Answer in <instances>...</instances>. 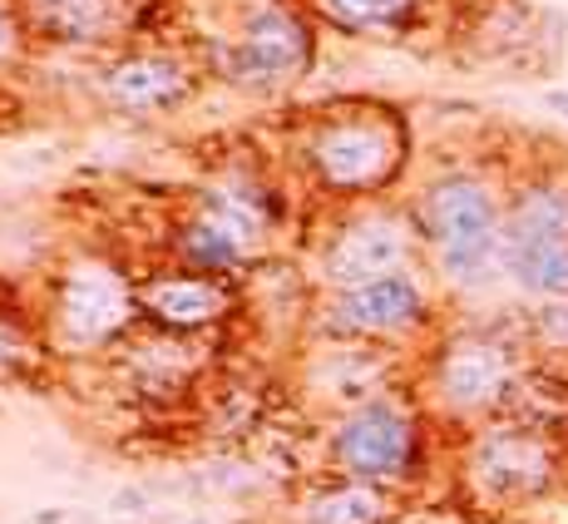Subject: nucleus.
Returning <instances> with one entry per match:
<instances>
[{
	"instance_id": "obj_1",
	"label": "nucleus",
	"mask_w": 568,
	"mask_h": 524,
	"mask_svg": "<svg viewBox=\"0 0 568 524\" xmlns=\"http://www.w3.org/2000/svg\"><path fill=\"white\" fill-rule=\"evenodd\" d=\"M499 199L489 183L469 179V173H450V179L430 183L420 199V238L430 243L435 268L450 288L479 292L505 272V248H499Z\"/></svg>"
},
{
	"instance_id": "obj_2",
	"label": "nucleus",
	"mask_w": 568,
	"mask_h": 524,
	"mask_svg": "<svg viewBox=\"0 0 568 524\" xmlns=\"http://www.w3.org/2000/svg\"><path fill=\"white\" fill-rule=\"evenodd\" d=\"M332 465L346 480L371 485H410L425 465L420 416L400 396H366L346 406L332 425Z\"/></svg>"
},
{
	"instance_id": "obj_3",
	"label": "nucleus",
	"mask_w": 568,
	"mask_h": 524,
	"mask_svg": "<svg viewBox=\"0 0 568 524\" xmlns=\"http://www.w3.org/2000/svg\"><path fill=\"white\" fill-rule=\"evenodd\" d=\"M139 316V288L114 262L80 258L60 272L50 298V336L60 352H100L119 342Z\"/></svg>"
},
{
	"instance_id": "obj_4",
	"label": "nucleus",
	"mask_w": 568,
	"mask_h": 524,
	"mask_svg": "<svg viewBox=\"0 0 568 524\" xmlns=\"http://www.w3.org/2000/svg\"><path fill=\"white\" fill-rule=\"evenodd\" d=\"M400 159H406V134L396 119L386 114H332L322 129L307 139V163L316 169L322 189L356 199V193H376L396 179Z\"/></svg>"
},
{
	"instance_id": "obj_5",
	"label": "nucleus",
	"mask_w": 568,
	"mask_h": 524,
	"mask_svg": "<svg viewBox=\"0 0 568 524\" xmlns=\"http://www.w3.org/2000/svg\"><path fill=\"white\" fill-rule=\"evenodd\" d=\"M469 480L499 505L539 500L559 485V451L539 425L499 421L469 441Z\"/></svg>"
},
{
	"instance_id": "obj_6",
	"label": "nucleus",
	"mask_w": 568,
	"mask_h": 524,
	"mask_svg": "<svg viewBox=\"0 0 568 524\" xmlns=\"http://www.w3.org/2000/svg\"><path fill=\"white\" fill-rule=\"evenodd\" d=\"M430 396L455 421L489 416L515 396V356L495 336H455L430 356Z\"/></svg>"
},
{
	"instance_id": "obj_7",
	"label": "nucleus",
	"mask_w": 568,
	"mask_h": 524,
	"mask_svg": "<svg viewBox=\"0 0 568 524\" xmlns=\"http://www.w3.org/2000/svg\"><path fill=\"white\" fill-rule=\"evenodd\" d=\"M415 243L420 228H410L400 213H362L326 238L316 272L332 292H352L390 272H406L415 262Z\"/></svg>"
},
{
	"instance_id": "obj_8",
	"label": "nucleus",
	"mask_w": 568,
	"mask_h": 524,
	"mask_svg": "<svg viewBox=\"0 0 568 524\" xmlns=\"http://www.w3.org/2000/svg\"><path fill=\"white\" fill-rule=\"evenodd\" d=\"M425 322H430V298L410 268L366 282V288L332 292L322 316L326 332L346 336V342H406Z\"/></svg>"
},
{
	"instance_id": "obj_9",
	"label": "nucleus",
	"mask_w": 568,
	"mask_h": 524,
	"mask_svg": "<svg viewBox=\"0 0 568 524\" xmlns=\"http://www.w3.org/2000/svg\"><path fill=\"white\" fill-rule=\"evenodd\" d=\"M312 64V30L287 6H253L223 54V74L237 84H282Z\"/></svg>"
},
{
	"instance_id": "obj_10",
	"label": "nucleus",
	"mask_w": 568,
	"mask_h": 524,
	"mask_svg": "<svg viewBox=\"0 0 568 524\" xmlns=\"http://www.w3.org/2000/svg\"><path fill=\"white\" fill-rule=\"evenodd\" d=\"M257 238H262L257 213H247L227 193H203L199 209L183 218L179 233H173V253H179L183 268L227 278V272H237L253 258Z\"/></svg>"
},
{
	"instance_id": "obj_11",
	"label": "nucleus",
	"mask_w": 568,
	"mask_h": 524,
	"mask_svg": "<svg viewBox=\"0 0 568 524\" xmlns=\"http://www.w3.org/2000/svg\"><path fill=\"white\" fill-rule=\"evenodd\" d=\"M227 312H233V288H227V278H213V272L173 268L149 272L139 282V316H149L163 332H203V326L223 322Z\"/></svg>"
},
{
	"instance_id": "obj_12",
	"label": "nucleus",
	"mask_w": 568,
	"mask_h": 524,
	"mask_svg": "<svg viewBox=\"0 0 568 524\" xmlns=\"http://www.w3.org/2000/svg\"><path fill=\"white\" fill-rule=\"evenodd\" d=\"M100 94L119 109H179L193 94V64L179 54H129L100 74Z\"/></svg>"
},
{
	"instance_id": "obj_13",
	"label": "nucleus",
	"mask_w": 568,
	"mask_h": 524,
	"mask_svg": "<svg viewBox=\"0 0 568 524\" xmlns=\"http://www.w3.org/2000/svg\"><path fill=\"white\" fill-rule=\"evenodd\" d=\"M26 10L50 40L70 46H100L129 26V0H26Z\"/></svg>"
},
{
	"instance_id": "obj_14",
	"label": "nucleus",
	"mask_w": 568,
	"mask_h": 524,
	"mask_svg": "<svg viewBox=\"0 0 568 524\" xmlns=\"http://www.w3.org/2000/svg\"><path fill=\"white\" fill-rule=\"evenodd\" d=\"M396 515V500L386 485H371V480H336V485L316 490L302 500V524H390Z\"/></svg>"
},
{
	"instance_id": "obj_15",
	"label": "nucleus",
	"mask_w": 568,
	"mask_h": 524,
	"mask_svg": "<svg viewBox=\"0 0 568 524\" xmlns=\"http://www.w3.org/2000/svg\"><path fill=\"white\" fill-rule=\"evenodd\" d=\"M549 238H568V189L559 183H534V189L515 193L499 228V248L515 243H549Z\"/></svg>"
},
{
	"instance_id": "obj_16",
	"label": "nucleus",
	"mask_w": 568,
	"mask_h": 524,
	"mask_svg": "<svg viewBox=\"0 0 568 524\" xmlns=\"http://www.w3.org/2000/svg\"><path fill=\"white\" fill-rule=\"evenodd\" d=\"M505 272L519 292H529V298H539V302L568 298V238L505 248Z\"/></svg>"
},
{
	"instance_id": "obj_17",
	"label": "nucleus",
	"mask_w": 568,
	"mask_h": 524,
	"mask_svg": "<svg viewBox=\"0 0 568 524\" xmlns=\"http://www.w3.org/2000/svg\"><path fill=\"white\" fill-rule=\"evenodd\" d=\"M316 10L336 30H390L406 26L415 0H316Z\"/></svg>"
},
{
	"instance_id": "obj_18",
	"label": "nucleus",
	"mask_w": 568,
	"mask_h": 524,
	"mask_svg": "<svg viewBox=\"0 0 568 524\" xmlns=\"http://www.w3.org/2000/svg\"><path fill=\"white\" fill-rule=\"evenodd\" d=\"M534 336H539L549 352H568V298L534 308Z\"/></svg>"
},
{
	"instance_id": "obj_19",
	"label": "nucleus",
	"mask_w": 568,
	"mask_h": 524,
	"mask_svg": "<svg viewBox=\"0 0 568 524\" xmlns=\"http://www.w3.org/2000/svg\"><path fill=\"white\" fill-rule=\"evenodd\" d=\"M16 50H20V26H16V16L0 6V64H6Z\"/></svg>"
},
{
	"instance_id": "obj_20",
	"label": "nucleus",
	"mask_w": 568,
	"mask_h": 524,
	"mask_svg": "<svg viewBox=\"0 0 568 524\" xmlns=\"http://www.w3.org/2000/svg\"><path fill=\"white\" fill-rule=\"evenodd\" d=\"M544 104H549L554 114H564V119H568V90H549V94H544Z\"/></svg>"
},
{
	"instance_id": "obj_21",
	"label": "nucleus",
	"mask_w": 568,
	"mask_h": 524,
	"mask_svg": "<svg viewBox=\"0 0 568 524\" xmlns=\"http://www.w3.org/2000/svg\"><path fill=\"white\" fill-rule=\"evenodd\" d=\"M189 524H213V520H189Z\"/></svg>"
}]
</instances>
